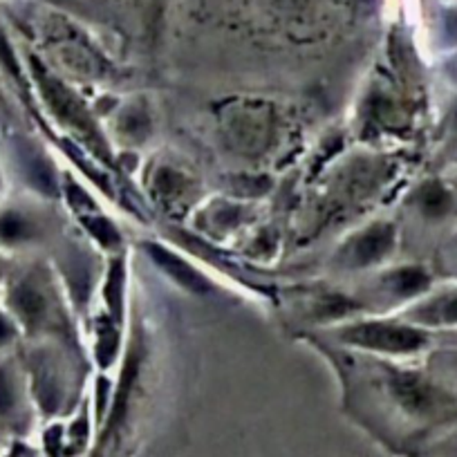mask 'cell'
I'll list each match as a JSON object with an SVG mask.
<instances>
[{
	"mask_svg": "<svg viewBox=\"0 0 457 457\" xmlns=\"http://www.w3.org/2000/svg\"><path fill=\"white\" fill-rule=\"evenodd\" d=\"M343 338L368 350L390 354H412L426 348L428 337L421 329L397 323H363L345 329Z\"/></svg>",
	"mask_w": 457,
	"mask_h": 457,
	"instance_id": "obj_1",
	"label": "cell"
},
{
	"mask_svg": "<svg viewBox=\"0 0 457 457\" xmlns=\"http://www.w3.org/2000/svg\"><path fill=\"white\" fill-rule=\"evenodd\" d=\"M5 307L23 332H38L50 320V298L37 274H23L7 285Z\"/></svg>",
	"mask_w": 457,
	"mask_h": 457,
	"instance_id": "obj_2",
	"label": "cell"
},
{
	"mask_svg": "<svg viewBox=\"0 0 457 457\" xmlns=\"http://www.w3.org/2000/svg\"><path fill=\"white\" fill-rule=\"evenodd\" d=\"M393 388L402 406L412 415H433L435 411L442 408V395L428 381L411 375V372H397L393 379Z\"/></svg>",
	"mask_w": 457,
	"mask_h": 457,
	"instance_id": "obj_3",
	"label": "cell"
},
{
	"mask_svg": "<svg viewBox=\"0 0 457 457\" xmlns=\"http://www.w3.org/2000/svg\"><path fill=\"white\" fill-rule=\"evenodd\" d=\"M38 236V224L21 206H0V252L28 247Z\"/></svg>",
	"mask_w": 457,
	"mask_h": 457,
	"instance_id": "obj_4",
	"label": "cell"
},
{
	"mask_svg": "<svg viewBox=\"0 0 457 457\" xmlns=\"http://www.w3.org/2000/svg\"><path fill=\"white\" fill-rule=\"evenodd\" d=\"M393 245L395 228L390 224H375L368 231H363L359 238H354L348 252V262L353 267H368L372 262H379L381 258L393 252Z\"/></svg>",
	"mask_w": 457,
	"mask_h": 457,
	"instance_id": "obj_5",
	"label": "cell"
},
{
	"mask_svg": "<svg viewBox=\"0 0 457 457\" xmlns=\"http://www.w3.org/2000/svg\"><path fill=\"white\" fill-rule=\"evenodd\" d=\"M146 249H148V253H151L153 261L157 262V267H160V270H164L166 274L175 280V283H179L182 287L191 289V292H206V289H209V283H206L204 276H202L200 271L193 270L191 265H187V262H184L179 256L170 253L169 249L160 247V245H148Z\"/></svg>",
	"mask_w": 457,
	"mask_h": 457,
	"instance_id": "obj_6",
	"label": "cell"
},
{
	"mask_svg": "<svg viewBox=\"0 0 457 457\" xmlns=\"http://www.w3.org/2000/svg\"><path fill=\"white\" fill-rule=\"evenodd\" d=\"M417 209L428 220H442L455 209V197L444 184L426 182L417 193Z\"/></svg>",
	"mask_w": 457,
	"mask_h": 457,
	"instance_id": "obj_7",
	"label": "cell"
},
{
	"mask_svg": "<svg viewBox=\"0 0 457 457\" xmlns=\"http://www.w3.org/2000/svg\"><path fill=\"white\" fill-rule=\"evenodd\" d=\"M386 287L397 298H412L430 287V276L421 267H403L386 276Z\"/></svg>",
	"mask_w": 457,
	"mask_h": 457,
	"instance_id": "obj_8",
	"label": "cell"
},
{
	"mask_svg": "<svg viewBox=\"0 0 457 457\" xmlns=\"http://www.w3.org/2000/svg\"><path fill=\"white\" fill-rule=\"evenodd\" d=\"M420 320L435 325H457V292H448L444 296L435 298L428 305H421L415 310Z\"/></svg>",
	"mask_w": 457,
	"mask_h": 457,
	"instance_id": "obj_9",
	"label": "cell"
},
{
	"mask_svg": "<svg viewBox=\"0 0 457 457\" xmlns=\"http://www.w3.org/2000/svg\"><path fill=\"white\" fill-rule=\"evenodd\" d=\"M21 406V386L14 370L0 363V421H12Z\"/></svg>",
	"mask_w": 457,
	"mask_h": 457,
	"instance_id": "obj_10",
	"label": "cell"
},
{
	"mask_svg": "<svg viewBox=\"0 0 457 457\" xmlns=\"http://www.w3.org/2000/svg\"><path fill=\"white\" fill-rule=\"evenodd\" d=\"M121 292H124V267L114 262L108 274V283H105V301L114 319L121 314Z\"/></svg>",
	"mask_w": 457,
	"mask_h": 457,
	"instance_id": "obj_11",
	"label": "cell"
},
{
	"mask_svg": "<svg viewBox=\"0 0 457 457\" xmlns=\"http://www.w3.org/2000/svg\"><path fill=\"white\" fill-rule=\"evenodd\" d=\"M21 332L23 329H21L19 320L12 316V312L5 305H0V354L14 348V343L19 341Z\"/></svg>",
	"mask_w": 457,
	"mask_h": 457,
	"instance_id": "obj_12",
	"label": "cell"
},
{
	"mask_svg": "<svg viewBox=\"0 0 457 457\" xmlns=\"http://www.w3.org/2000/svg\"><path fill=\"white\" fill-rule=\"evenodd\" d=\"M86 224L90 227V234L99 240L104 247H114V245L120 243V234L114 231L112 224L104 218H87Z\"/></svg>",
	"mask_w": 457,
	"mask_h": 457,
	"instance_id": "obj_13",
	"label": "cell"
},
{
	"mask_svg": "<svg viewBox=\"0 0 457 457\" xmlns=\"http://www.w3.org/2000/svg\"><path fill=\"white\" fill-rule=\"evenodd\" d=\"M448 32L457 38V12H453V14L448 16Z\"/></svg>",
	"mask_w": 457,
	"mask_h": 457,
	"instance_id": "obj_14",
	"label": "cell"
},
{
	"mask_svg": "<svg viewBox=\"0 0 457 457\" xmlns=\"http://www.w3.org/2000/svg\"><path fill=\"white\" fill-rule=\"evenodd\" d=\"M5 280H7V267H5V261H3V256H0V285L5 283Z\"/></svg>",
	"mask_w": 457,
	"mask_h": 457,
	"instance_id": "obj_15",
	"label": "cell"
}]
</instances>
